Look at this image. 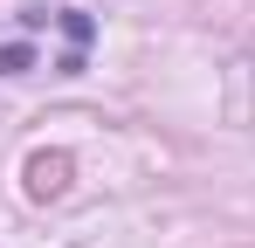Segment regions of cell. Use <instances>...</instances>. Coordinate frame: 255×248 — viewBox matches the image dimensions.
<instances>
[{
	"instance_id": "1",
	"label": "cell",
	"mask_w": 255,
	"mask_h": 248,
	"mask_svg": "<svg viewBox=\"0 0 255 248\" xmlns=\"http://www.w3.org/2000/svg\"><path fill=\"white\" fill-rule=\"evenodd\" d=\"M62 179H69V159H62V152H42V159H28V193H35V200L62 193Z\"/></svg>"
},
{
	"instance_id": "2",
	"label": "cell",
	"mask_w": 255,
	"mask_h": 248,
	"mask_svg": "<svg viewBox=\"0 0 255 248\" xmlns=\"http://www.w3.org/2000/svg\"><path fill=\"white\" fill-rule=\"evenodd\" d=\"M62 28H69V55H62V69L76 76V69H83V41H90V14H62Z\"/></svg>"
},
{
	"instance_id": "3",
	"label": "cell",
	"mask_w": 255,
	"mask_h": 248,
	"mask_svg": "<svg viewBox=\"0 0 255 248\" xmlns=\"http://www.w3.org/2000/svg\"><path fill=\"white\" fill-rule=\"evenodd\" d=\"M28 62H35V55H28V48H21V41H14V48H0V76H21V69H28Z\"/></svg>"
}]
</instances>
